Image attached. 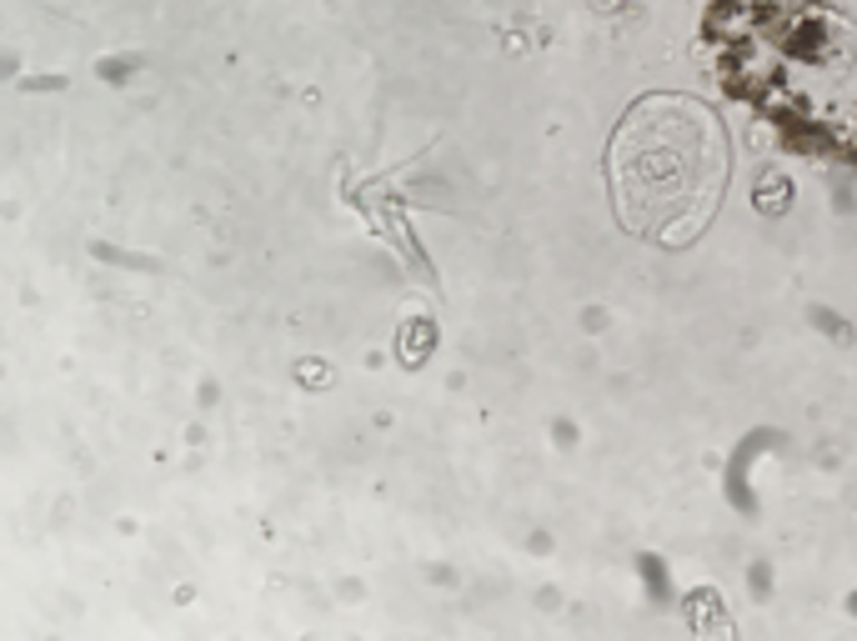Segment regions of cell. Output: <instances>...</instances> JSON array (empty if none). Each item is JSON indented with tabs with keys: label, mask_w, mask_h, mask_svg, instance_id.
Instances as JSON below:
<instances>
[{
	"label": "cell",
	"mask_w": 857,
	"mask_h": 641,
	"mask_svg": "<svg viewBox=\"0 0 857 641\" xmlns=\"http://www.w3.org/2000/svg\"><path fill=\"white\" fill-rule=\"evenodd\" d=\"M617 206L632 230H657L667 246L687 240L727 180L717 126L692 100H647L617 136Z\"/></svg>",
	"instance_id": "obj_1"
}]
</instances>
